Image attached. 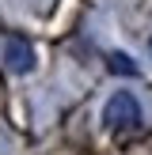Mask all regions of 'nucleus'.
<instances>
[{
    "label": "nucleus",
    "mask_w": 152,
    "mask_h": 155,
    "mask_svg": "<svg viewBox=\"0 0 152 155\" xmlns=\"http://www.w3.org/2000/svg\"><path fill=\"white\" fill-rule=\"evenodd\" d=\"M103 121L106 129H133L141 125V102H137L129 91H114L103 106Z\"/></svg>",
    "instance_id": "obj_1"
},
{
    "label": "nucleus",
    "mask_w": 152,
    "mask_h": 155,
    "mask_svg": "<svg viewBox=\"0 0 152 155\" xmlns=\"http://www.w3.org/2000/svg\"><path fill=\"white\" fill-rule=\"evenodd\" d=\"M4 64L12 68L15 76H27V72H34V64H38V57H34V45H30L27 38L12 34V38L4 42Z\"/></svg>",
    "instance_id": "obj_2"
},
{
    "label": "nucleus",
    "mask_w": 152,
    "mask_h": 155,
    "mask_svg": "<svg viewBox=\"0 0 152 155\" xmlns=\"http://www.w3.org/2000/svg\"><path fill=\"white\" fill-rule=\"evenodd\" d=\"M106 68H110L114 76H137V61L129 57V53H122V49H114L110 57H106Z\"/></svg>",
    "instance_id": "obj_3"
},
{
    "label": "nucleus",
    "mask_w": 152,
    "mask_h": 155,
    "mask_svg": "<svg viewBox=\"0 0 152 155\" xmlns=\"http://www.w3.org/2000/svg\"><path fill=\"white\" fill-rule=\"evenodd\" d=\"M148 53H152V38H148Z\"/></svg>",
    "instance_id": "obj_4"
}]
</instances>
